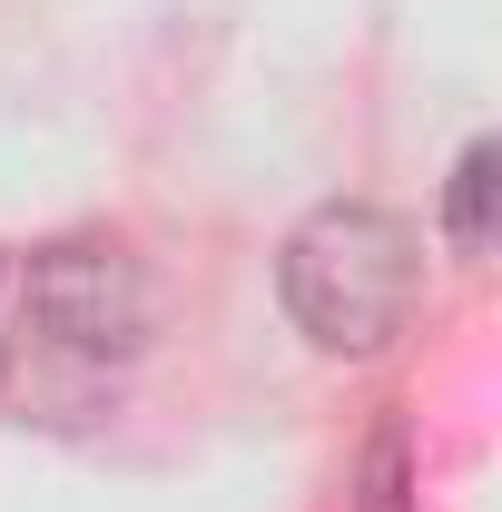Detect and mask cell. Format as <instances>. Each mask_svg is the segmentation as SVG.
<instances>
[{
    "label": "cell",
    "mask_w": 502,
    "mask_h": 512,
    "mask_svg": "<svg viewBox=\"0 0 502 512\" xmlns=\"http://www.w3.org/2000/svg\"><path fill=\"white\" fill-rule=\"evenodd\" d=\"M493 207H502V148L473 138L463 168H453V188H443V237H453V256H493Z\"/></svg>",
    "instance_id": "cell-3"
},
{
    "label": "cell",
    "mask_w": 502,
    "mask_h": 512,
    "mask_svg": "<svg viewBox=\"0 0 502 512\" xmlns=\"http://www.w3.org/2000/svg\"><path fill=\"white\" fill-rule=\"evenodd\" d=\"M276 286H286V316L306 325L315 355H384L414 325V296H424V237L394 207L335 197L286 237Z\"/></svg>",
    "instance_id": "cell-1"
},
{
    "label": "cell",
    "mask_w": 502,
    "mask_h": 512,
    "mask_svg": "<svg viewBox=\"0 0 502 512\" xmlns=\"http://www.w3.org/2000/svg\"><path fill=\"white\" fill-rule=\"evenodd\" d=\"M355 512H414V453H404V424H375L365 473H355Z\"/></svg>",
    "instance_id": "cell-4"
},
{
    "label": "cell",
    "mask_w": 502,
    "mask_h": 512,
    "mask_svg": "<svg viewBox=\"0 0 502 512\" xmlns=\"http://www.w3.org/2000/svg\"><path fill=\"white\" fill-rule=\"evenodd\" d=\"M30 325L50 345H69V355L119 365V355L148 345V325H158L148 266L119 237H50V247L30 256Z\"/></svg>",
    "instance_id": "cell-2"
}]
</instances>
